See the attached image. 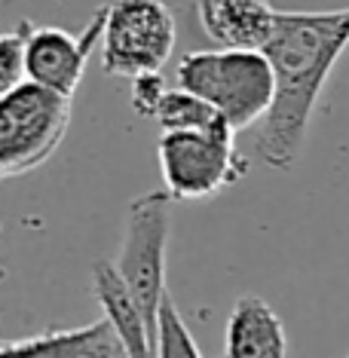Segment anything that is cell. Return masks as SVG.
I'll return each instance as SVG.
<instances>
[{"label": "cell", "instance_id": "17", "mask_svg": "<svg viewBox=\"0 0 349 358\" xmlns=\"http://www.w3.org/2000/svg\"><path fill=\"white\" fill-rule=\"evenodd\" d=\"M346 358H349V355H346Z\"/></svg>", "mask_w": 349, "mask_h": 358}, {"label": "cell", "instance_id": "5", "mask_svg": "<svg viewBox=\"0 0 349 358\" xmlns=\"http://www.w3.org/2000/svg\"><path fill=\"white\" fill-rule=\"evenodd\" d=\"M71 101L22 83L0 99V181L40 169L62 148Z\"/></svg>", "mask_w": 349, "mask_h": 358}, {"label": "cell", "instance_id": "4", "mask_svg": "<svg viewBox=\"0 0 349 358\" xmlns=\"http://www.w3.org/2000/svg\"><path fill=\"white\" fill-rule=\"evenodd\" d=\"M175 15L162 0H111L101 28V71L108 77L159 74L175 52Z\"/></svg>", "mask_w": 349, "mask_h": 358}, {"label": "cell", "instance_id": "16", "mask_svg": "<svg viewBox=\"0 0 349 358\" xmlns=\"http://www.w3.org/2000/svg\"><path fill=\"white\" fill-rule=\"evenodd\" d=\"M0 343H3V340H0Z\"/></svg>", "mask_w": 349, "mask_h": 358}, {"label": "cell", "instance_id": "8", "mask_svg": "<svg viewBox=\"0 0 349 358\" xmlns=\"http://www.w3.org/2000/svg\"><path fill=\"white\" fill-rule=\"evenodd\" d=\"M270 0H197V19L221 50L261 52L276 22Z\"/></svg>", "mask_w": 349, "mask_h": 358}, {"label": "cell", "instance_id": "11", "mask_svg": "<svg viewBox=\"0 0 349 358\" xmlns=\"http://www.w3.org/2000/svg\"><path fill=\"white\" fill-rule=\"evenodd\" d=\"M92 291L104 309V322L117 334L126 358H153V343L148 337V328H144V319L135 309L111 260H99L92 266Z\"/></svg>", "mask_w": 349, "mask_h": 358}, {"label": "cell", "instance_id": "9", "mask_svg": "<svg viewBox=\"0 0 349 358\" xmlns=\"http://www.w3.org/2000/svg\"><path fill=\"white\" fill-rule=\"evenodd\" d=\"M227 358H285L288 337L279 313L257 294H245L233 303L224 334Z\"/></svg>", "mask_w": 349, "mask_h": 358}, {"label": "cell", "instance_id": "1", "mask_svg": "<svg viewBox=\"0 0 349 358\" xmlns=\"http://www.w3.org/2000/svg\"><path fill=\"white\" fill-rule=\"evenodd\" d=\"M349 50V6L328 13H276L261 55L273 74L270 108L257 120L255 153L264 166L288 172L306 144L325 80Z\"/></svg>", "mask_w": 349, "mask_h": 358}, {"label": "cell", "instance_id": "6", "mask_svg": "<svg viewBox=\"0 0 349 358\" xmlns=\"http://www.w3.org/2000/svg\"><path fill=\"white\" fill-rule=\"evenodd\" d=\"M157 157L162 169V190L172 202L218 196L248 172V159L236 150L233 132H162Z\"/></svg>", "mask_w": 349, "mask_h": 358}, {"label": "cell", "instance_id": "2", "mask_svg": "<svg viewBox=\"0 0 349 358\" xmlns=\"http://www.w3.org/2000/svg\"><path fill=\"white\" fill-rule=\"evenodd\" d=\"M178 89L197 95L221 113L224 123L239 129L255 126L273 99V74L261 52L245 50H202L187 52L175 71Z\"/></svg>", "mask_w": 349, "mask_h": 358}, {"label": "cell", "instance_id": "13", "mask_svg": "<svg viewBox=\"0 0 349 358\" xmlns=\"http://www.w3.org/2000/svg\"><path fill=\"white\" fill-rule=\"evenodd\" d=\"M153 358H202L199 346L193 340L187 322L181 319L175 300L162 297L157 315V343H153Z\"/></svg>", "mask_w": 349, "mask_h": 358}, {"label": "cell", "instance_id": "14", "mask_svg": "<svg viewBox=\"0 0 349 358\" xmlns=\"http://www.w3.org/2000/svg\"><path fill=\"white\" fill-rule=\"evenodd\" d=\"M25 83V68H22V34H0V99L13 89Z\"/></svg>", "mask_w": 349, "mask_h": 358}, {"label": "cell", "instance_id": "3", "mask_svg": "<svg viewBox=\"0 0 349 358\" xmlns=\"http://www.w3.org/2000/svg\"><path fill=\"white\" fill-rule=\"evenodd\" d=\"M172 230V199L166 190L141 193L129 202L123 245L113 264L135 309L141 313L150 343H157V315L166 291V248Z\"/></svg>", "mask_w": 349, "mask_h": 358}, {"label": "cell", "instance_id": "15", "mask_svg": "<svg viewBox=\"0 0 349 358\" xmlns=\"http://www.w3.org/2000/svg\"><path fill=\"white\" fill-rule=\"evenodd\" d=\"M166 89H169V83H166V77H162V71L159 74L135 77L132 80V110L144 120H153V110H157V104H159Z\"/></svg>", "mask_w": 349, "mask_h": 358}, {"label": "cell", "instance_id": "12", "mask_svg": "<svg viewBox=\"0 0 349 358\" xmlns=\"http://www.w3.org/2000/svg\"><path fill=\"white\" fill-rule=\"evenodd\" d=\"M153 120L159 123L162 132H202V135L233 132V129L224 123L221 113H215L202 99L184 92V89H166L157 110H153Z\"/></svg>", "mask_w": 349, "mask_h": 358}, {"label": "cell", "instance_id": "7", "mask_svg": "<svg viewBox=\"0 0 349 358\" xmlns=\"http://www.w3.org/2000/svg\"><path fill=\"white\" fill-rule=\"evenodd\" d=\"M104 28V6L92 13L89 25L80 34H68L62 28H37L31 22H22V68H25V83L52 92L59 99H74L80 80L86 74L89 55L95 43L101 40Z\"/></svg>", "mask_w": 349, "mask_h": 358}, {"label": "cell", "instance_id": "10", "mask_svg": "<svg viewBox=\"0 0 349 358\" xmlns=\"http://www.w3.org/2000/svg\"><path fill=\"white\" fill-rule=\"evenodd\" d=\"M0 358H126L104 319L71 331H46L15 343H0Z\"/></svg>", "mask_w": 349, "mask_h": 358}]
</instances>
